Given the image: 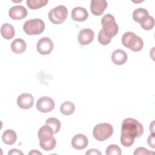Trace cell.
<instances>
[{
    "mask_svg": "<svg viewBox=\"0 0 155 155\" xmlns=\"http://www.w3.org/2000/svg\"><path fill=\"white\" fill-rule=\"evenodd\" d=\"M143 133V127L137 120L126 118L122 123L121 134L135 139L141 137Z\"/></svg>",
    "mask_w": 155,
    "mask_h": 155,
    "instance_id": "obj_1",
    "label": "cell"
},
{
    "mask_svg": "<svg viewBox=\"0 0 155 155\" xmlns=\"http://www.w3.org/2000/svg\"><path fill=\"white\" fill-rule=\"evenodd\" d=\"M101 24L102 26V30L109 38H112L117 34L119 27L116 22L114 17L112 15L108 13L104 15L102 18Z\"/></svg>",
    "mask_w": 155,
    "mask_h": 155,
    "instance_id": "obj_2",
    "label": "cell"
},
{
    "mask_svg": "<svg viewBox=\"0 0 155 155\" xmlns=\"http://www.w3.org/2000/svg\"><path fill=\"white\" fill-rule=\"evenodd\" d=\"M45 29L44 22L39 18L27 21L23 25V30L28 35H38L42 33Z\"/></svg>",
    "mask_w": 155,
    "mask_h": 155,
    "instance_id": "obj_3",
    "label": "cell"
},
{
    "mask_svg": "<svg viewBox=\"0 0 155 155\" xmlns=\"http://www.w3.org/2000/svg\"><path fill=\"white\" fill-rule=\"evenodd\" d=\"M113 133V126L108 123H100L93 128V135L98 141H104L111 136Z\"/></svg>",
    "mask_w": 155,
    "mask_h": 155,
    "instance_id": "obj_4",
    "label": "cell"
},
{
    "mask_svg": "<svg viewBox=\"0 0 155 155\" xmlns=\"http://www.w3.org/2000/svg\"><path fill=\"white\" fill-rule=\"evenodd\" d=\"M68 15L67 8L63 5H59L50 10L48 16L49 20L54 24L63 23Z\"/></svg>",
    "mask_w": 155,
    "mask_h": 155,
    "instance_id": "obj_5",
    "label": "cell"
},
{
    "mask_svg": "<svg viewBox=\"0 0 155 155\" xmlns=\"http://www.w3.org/2000/svg\"><path fill=\"white\" fill-rule=\"evenodd\" d=\"M55 107L54 102L48 96H42L40 97L36 102V108L41 113H48L52 111Z\"/></svg>",
    "mask_w": 155,
    "mask_h": 155,
    "instance_id": "obj_6",
    "label": "cell"
},
{
    "mask_svg": "<svg viewBox=\"0 0 155 155\" xmlns=\"http://www.w3.org/2000/svg\"><path fill=\"white\" fill-rule=\"evenodd\" d=\"M53 43L48 37L41 38L37 42V51L42 55H47L51 53L53 49Z\"/></svg>",
    "mask_w": 155,
    "mask_h": 155,
    "instance_id": "obj_7",
    "label": "cell"
},
{
    "mask_svg": "<svg viewBox=\"0 0 155 155\" xmlns=\"http://www.w3.org/2000/svg\"><path fill=\"white\" fill-rule=\"evenodd\" d=\"M33 104L34 97L30 93H22L18 97L17 104L22 109H29L33 106Z\"/></svg>",
    "mask_w": 155,
    "mask_h": 155,
    "instance_id": "obj_8",
    "label": "cell"
},
{
    "mask_svg": "<svg viewBox=\"0 0 155 155\" xmlns=\"http://www.w3.org/2000/svg\"><path fill=\"white\" fill-rule=\"evenodd\" d=\"M94 37V31L90 28H83L80 30L78 40L81 45H86L91 43Z\"/></svg>",
    "mask_w": 155,
    "mask_h": 155,
    "instance_id": "obj_9",
    "label": "cell"
},
{
    "mask_svg": "<svg viewBox=\"0 0 155 155\" xmlns=\"http://www.w3.org/2000/svg\"><path fill=\"white\" fill-rule=\"evenodd\" d=\"M27 10L22 5H15L8 11L9 16L13 20H21L27 16Z\"/></svg>",
    "mask_w": 155,
    "mask_h": 155,
    "instance_id": "obj_10",
    "label": "cell"
},
{
    "mask_svg": "<svg viewBox=\"0 0 155 155\" xmlns=\"http://www.w3.org/2000/svg\"><path fill=\"white\" fill-rule=\"evenodd\" d=\"M107 2L105 0H92L90 2V10L94 16H101L107 7Z\"/></svg>",
    "mask_w": 155,
    "mask_h": 155,
    "instance_id": "obj_11",
    "label": "cell"
},
{
    "mask_svg": "<svg viewBox=\"0 0 155 155\" xmlns=\"http://www.w3.org/2000/svg\"><path fill=\"white\" fill-rule=\"evenodd\" d=\"M71 143L74 148L76 150H82L87 147L88 140L85 135L78 134L72 138Z\"/></svg>",
    "mask_w": 155,
    "mask_h": 155,
    "instance_id": "obj_12",
    "label": "cell"
},
{
    "mask_svg": "<svg viewBox=\"0 0 155 155\" xmlns=\"http://www.w3.org/2000/svg\"><path fill=\"white\" fill-rule=\"evenodd\" d=\"M54 132L51 127L45 124L41 127L38 132V136L39 142H44L49 140L54 137Z\"/></svg>",
    "mask_w": 155,
    "mask_h": 155,
    "instance_id": "obj_13",
    "label": "cell"
},
{
    "mask_svg": "<svg viewBox=\"0 0 155 155\" xmlns=\"http://www.w3.org/2000/svg\"><path fill=\"white\" fill-rule=\"evenodd\" d=\"M71 17L75 21H85L88 17L87 10L82 7H74L71 11Z\"/></svg>",
    "mask_w": 155,
    "mask_h": 155,
    "instance_id": "obj_14",
    "label": "cell"
},
{
    "mask_svg": "<svg viewBox=\"0 0 155 155\" xmlns=\"http://www.w3.org/2000/svg\"><path fill=\"white\" fill-rule=\"evenodd\" d=\"M138 38V36L136 35L133 32L127 31L124 33L122 37V43L127 48L131 50L135 45Z\"/></svg>",
    "mask_w": 155,
    "mask_h": 155,
    "instance_id": "obj_15",
    "label": "cell"
},
{
    "mask_svg": "<svg viewBox=\"0 0 155 155\" xmlns=\"http://www.w3.org/2000/svg\"><path fill=\"white\" fill-rule=\"evenodd\" d=\"M127 54L124 50L121 49H117L114 50L111 54V60L116 65H123L127 62Z\"/></svg>",
    "mask_w": 155,
    "mask_h": 155,
    "instance_id": "obj_16",
    "label": "cell"
},
{
    "mask_svg": "<svg viewBox=\"0 0 155 155\" xmlns=\"http://www.w3.org/2000/svg\"><path fill=\"white\" fill-rule=\"evenodd\" d=\"M27 47L26 42L21 38H16L11 44V49L16 54H21L25 51Z\"/></svg>",
    "mask_w": 155,
    "mask_h": 155,
    "instance_id": "obj_17",
    "label": "cell"
},
{
    "mask_svg": "<svg viewBox=\"0 0 155 155\" xmlns=\"http://www.w3.org/2000/svg\"><path fill=\"white\" fill-rule=\"evenodd\" d=\"M1 34L5 39H11L13 38L15 34L14 27L8 23H5L1 26Z\"/></svg>",
    "mask_w": 155,
    "mask_h": 155,
    "instance_id": "obj_18",
    "label": "cell"
},
{
    "mask_svg": "<svg viewBox=\"0 0 155 155\" xmlns=\"http://www.w3.org/2000/svg\"><path fill=\"white\" fill-rule=\"evenodd\" d=\"M17 139L16 132L11 129L6 130L2 135V139L4 143L7 145H13L15 143Z\"/></svg>",
    "mask_w": 155,
    "mask_h": 155,
    "instance_id": "obj_19",
    "label": "cell"
},
{
    "mask_svg": "<svg viewBox=\"0 0 155 155\" xmlns=\"http://www.w3.org/2000/svg\"><path fill=\"white\" fill-rule=\"evenodd\" d=\"M149 15L147 10L143 8H138L134 10L133 13V19L134 21L140 23L145 18Z\"/></svg>",
    "mask_w": 155,
    "mask_h": 155,
    "instance_id": "obj_20",
    "label": "cell"
},
{
    "mask_svg": "<svg viewBox=\"0 0 155 155\" xmlns=\"http://www.w3.org/2000/svg\"><path fill=\"white\" fill-rule=\"evenodd\" d=\"M75 110V106L73 103L70 101H65L60 106L61 113L65 116L73 114Z\"/></svg>",
    "mask_w": 155,
    "mask_h": 155,
    "instance_id": "obj_21",
    "label": "cell"
},
{
    "mask_svg": "<svg viewBox=\"0 0 155 155\" xmlns=\"http://www.w3.org/2000/svg\"><path fill=\"white\" fill-rule=\"evenodd\" d=\"M45 124L51 127L53 130L54 134L58 133L61 127V122L56 117H50L47 119L45 121Z\"/></svg>",
    "mask_w": 155,
    "mask_h": 155,
    "instance_id": "obj_22",
    "label": "cell"
},
{
    "mask_svg": "<svg viewBox=\"0 0 155 155\" xmlns=\"http://www.w3.org/2000/svg\"><path fill=\"white\" fill-rule=\"evenodd\" d=\"M27 6L33 10L43 7L48 3L47 0H27Z\"/></svg>",
    "mask_w": 155,
    "mask_h": 155,
    "instance_id": "obj_23",
    "label": "cell"
},
{
    "mask_svg": "<svg viewBox=\"0 0 155 155\" xmlns=\"http://www.w3.org/2000/svg\"><path fill=\"white\" fill-rule=\"evenodd\" d=\"M142 28L145 30H150L154 26V19L151 16L148 15L140 23Z\"/></svg>",
    "mask_w": 155,
    "mask_h": 155,
    "instance_id": "obj_24",
    "label": "cell"
},
{
    "mask_svg": "<svg viewBox=\"0 0 155 155\" xmlns=\"http://www.w3.org/2000/svg\"><path fill=\"white\" fill-rule=\"evenodd\" d=\"M56 140L54 137L47 141L39 142L40 147L45 151H51L53 150L56 147Z\"/></svg>",
    "mask_w": 155,
    "mask_h": 155,
    "instance_id": "obj_25",
    "label": "cell"
},
{
    "mask_svg": "<svg viewBox=\"0 0 155 155\" xmlns=\"http://www.w3.org/2000/svg\"><path fill=\"white\" fill-rule=\"evenodd\" d=\"M105 154L107 155H120L122 154V151L117 145L111 144L106 148Z\"/></svg>",
    "mask_w": 155,
    "mask_h": 155,
    "instance_id": "obj_26",
    "label": "cell"
},
{
    "mask_svg": "<svg viewBox=\"0 0 155 155\" xmlns=\"http://www.w3.org/2000/svg\"><path fill=\"white\" fill-rule=\"evenodd\" d=\"M111 41V38L107 36L103 30L101 29L98 34V41L99 42L103 45H108L110 41Z\"/></svg>",
    "mask_w": 155,
    "mask_h": 155,
    "instance_id": "obj_27",
    "label": "cell"
},
{
    "mask_svg": "<svg viewBox=\"0 0 155 155\" xmlns=\"http://www.w3.org/2000/svg\"><path fill=\"white\" fill-rule=\"evenodd\" d=\"M134 155H139V154H154V152L150 151L148 149L144 147H138L136 148L134 152Z\"/></svg>",
    "mask_w": 155,
    "mask_h": 155,
    "instance_id": "obj_28",
    "label": "cell"
},
{
    "mask_svg": "<svg viewBox=\"0 0 155 155\" xmlns=\"http://www.w3.org/2000/svg\"><path fill=\"white\" fill-rule=\"evenodd\" d=\"M143 41L140 37L138 36L137 40L131 50L133 51H136V52L139 51L143 48Z\"/></svg>",
    "mask_w": 155,
    "mask_h": 155,
    "instance_id": "obj_29",
    "label": "cell"
},
{
    "mask_svg": "<svg viewBox=\"0 0 155 155\" xmlns=\"http://www.w3.org/2000/svg\"><path fill=\"white\" fill-rule=\"evenodd\" d=\"M154 133H151L149 136L148 137L147 142L150 147H151L152 148H154L155 144H154Z\"/></svg>",
    "mask_w": 155,
    "mask_h": 155,
    "instance_id": "obj_30",
    "label": "cell"
},
{
    "mask_svg": "<svg viewBox=\"0 0 155 155\" xmlns=\"http://www.w3.org/2000/svg\"><path fill=\"white\" fill-rule=\"evenodd\" d=\"M85 154L86 155H93V154H95V155H101V153L98 150H96V149H94V148H93V149H90L88 150V151H87L85 153Z\"/></svg>",
    "mask_w": 155,
    "mask_h": 155,
    "instance_id": "obj_31",
    "label": "cell"
},
{
    "mask_svg": "<svg viewBox=\"0 0 155 155\" xmlns=\"http://www.w3.org/2000/svg\"><path fill=\"white\" fill-rule=\"evenodd\" d=\"M8 155H14V154H19V155H22L23 154V153L18 150V149H12L8 153Z\"/></svg>",
    "mask_w": 155,
    "mask_h": 155,
    "instance_id": "obj_32",
    "label": "cell"
},
{
    "mask_svg": "<svg viewBox=\"0 0 155 155\" xmlns=\"http://www.w3.org/2000/svg\"><path fill=\"white\" fill-rule=\"evenodd\" d=\"M28 154H41V155L42 153L36 150H32L30 152L28 153Z\"/></svg>",
    "mask_w": 155,
    "mask_h": 155,
    "instance_id": "obj_33",
    "label": "cell"
},
{
    "mask_svg": "<svg viewBox=\"0 0 155 155\" xmlns=\"http://www.w3.org/2000/svg\"><path fill=\"white\" fill-rule=\"evenodd\" d=\"M154 120L151 122V124L150 125V130L151 131V133H154Z\"/></svg>",
    "mask_w": 155,
    "mask_h": 155,
    "instance_id": "obj_34",
    "label": "cell"
}]
</instances>
